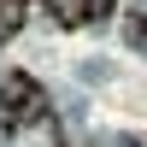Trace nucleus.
<instances>
[{
    "instance_id": "f257e3e1",
    "label": "nucleus",
    "mask_w": 147,
    "mask_h": 147,
    "mask_svg": "<svg viewBox=\"0 0 147 147\" xmlns=\"http://www.w3.org/2000/svg\"><path fill=\"white\" fill-rule=\"evenodd\" d=\"M0 118H6V129H30L47 118V94L35 77H24V71H6V82H0Z\"/></svg>"
},
{
    "instance_id": "f03ea898",
    "label": "nucleus",
    "mask_w": 147,
    "mask_h": 147,
    "mask_svg": "<svg viewBox=\"0 0 147 147\" xmlns=\"http://www.w3.org/2000/svg\"><path fill=\"white\" fill-rule=\"evenodd\" d=\"M112 12H118V0H77V24H100Z\"/></svg>"
},
{
    "instance_id": "7ed1b4c3",
    "label": "nucleus",
    "mask_w": 147,
    "mask_h": 147,
    "mask_svg": "<svg viewBox=\"0 0 147 147\" xmlns=\"http://www.w3.org/2000/svg\"><path fill=\"white\" fill-rule=\"evenodd\" d=\"M18 24H24V0H0V41L18 35Z\"/></svg>"
}]
</instances>
